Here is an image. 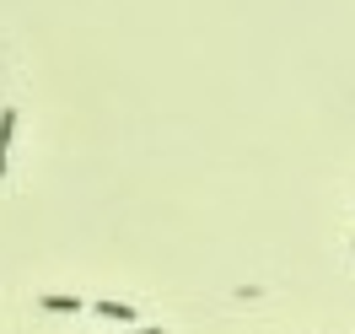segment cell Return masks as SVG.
Wrapping results in <instances>:
<instances>
[{
	"mask_svg": "<svg viewBox=\"0 0 355 334\" xmlns=\"http://www.w3.org/2000/svg\"><path fill=\"white\" fill-rule=\"evenodd\" d=\"M97 318H108V324H135V308L130 302H92Z\"/></svg>",
	"mask_w": 355,
	"mask_h": 334,
	"instance_id": "7a4b0ae2",
	"label": "cell"
},
{
	"mask_svg": "<svg viewBox=\"0 0 355 334\" xmlns=\"http://www.w3.org/2000/svg\"><path fill=\"white\" fill-rule=\"evenodd\" d=\"M124 334H162V329H124Z\"/></svg>",
	"mask_w": 355,
	"mask_h": 334,
	"instance_id": "277c9868",
	"label": "cell"
},
{
	"mask_svg": "<svg viewBox=\"0 0 355 334\" xmlns=\"http://www.w3.org/2000/svg\"><path fill=\"white\" fill-rule=\"evenodd\" d=\"M11 140H17V108H0V178H6V156H11Z\"/></svg>",
	"mask_w": 355,
	"mask_h": 334,
	"instance_id": "6da1fadb",
	"label": "cell"
},
{
	"mask_svg": "<svg viewBox=\"0 0 355 334\" xmlns=\"http://www.w3.org/2000/svg\"><path fill=\"white\" fill-rule=\"evenodd\" d=\"M87 308V302H81V297H65V291H60V297H44V312H81Z\"/></svg>",
	"mask_w": 355,
	"mask_h": 334,
	"instance_id": "3957f363",
	"label": "cell"
}]
</instances>
